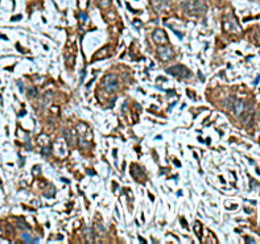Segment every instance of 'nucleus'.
Wrapping results in <instances>:
<instances>
[{
	"instance_id": "obj_1",
	"label": "nucleus",
	"mask_w": 260,
	"mask_h": 244,
	"mask_svg": "<svg viewBox=\"0 0 260 244\" xmlns=\"http://www.w3.org/2000/svg\"><path fill=\"white\" fill-rule=\"evenodd\" d=\"M103 87L107 91H115L118 90V77L115 74H108L103 78Z\"/></svg>"
},
{
	"instance_id": "obj_2",
	"label": "nucleus",
	"mask_w": 260,
	"mask_h": 244,
	"mask_svg": "<svg viewBox=\"0 0 260 244\" xmlns=\"http://www.w3.org/2000/svg\"><path fill=\"white\" fill-rule=\"evenodd\" d=\"M54 153L57 154L58 157H65V156H68V153H69V149H68V144H66V141L64 140V138H58V140L56 141V144H54Z\"/></svg>"
},
{
	"instance_id": "obj_3",
	"label": "nucleus",
	"mask_w": 260,
	"mask_h": 244,
	"mask_svg": "<svg viewBox=\"0 0 260 244\" xmlns=\"http://www.w3.org/2000/svg\"><path fill=\"white\" fill-rule=\"evenodd\" d=\"M169 74H172L174 77H181V78H189L190 77V71L187 70L186 68L181 65H177V66H173V68H170L167 70Z\"/></svg>"
},
{
	"instance_id": "obj_4",
	"label": "nucleus",
	"mask_w": 260,
	"mask_h": 244,
	"mask_svg": "<svg viewBox=\"0 0 260 244\" xmlns=\"http://www.w3.org/2000/svg\"><path fill=\"white\" fill-rule=\"evenodd\" d=\"M187 9L190 11L191 13H202L205 12V5L201 0H187Z\"/></svg>"
},
{
	"instance_id": "obj_5",
	"label": "nucleus",
	"mask_w": 260,
	"mask_h": 244,
	"mask_svg": "<svg viewBox=\"0 0 260 244\" xmlns=\"http://www.w3.org/2000/svg\"><path fill=\"white\" fill-rule=\"evenodd\" d=\"M157 52H158V58L161 61H164V62L165 61L172 59L174 57V52L169 46H160Z\"/></svg>"
},
{
	"instance_id": "obj_6",
	"label": "nucleus",
	"mask_w": 260,
	"mask_h": 244,
	"mask_svg": "<svg viewBox=\"0 0 260 244\" xmlns=\"http://www.w3.org/2000/svg\"><path fill=\"white\" fill-rule=\"evenodd\" d=\"M152 38H153L154 42L161 44V45H165V44H168V36H167V33H165L164 29H156V30L153 32Z\"/></svg>"
},
{
	"instance_id": "obj_7",
	"label": "nucleus",
	"mask_w": 260,
	"mask_h": 244,
	"mask_svg": "<svg viewBox=\"0 0 260 244\" xmlns=\"http://www.w3.org/2000/svg\"><path fill=\"white\" fill-rule=\"evenodd\" d=\"M131 174L132 177H134L135 180H141V181H145L147 178V176L144 173V170H143L140 166H137V165H132V168H131Z\"/></svg>"
},
{
	"instance_id": "obj_8",
	"label": "nucleus",
	"mask_w": 260,
	"mask_h": 244,
	"mask_svg": "<svg viewBox=\"0 0 260 244\" xmlns=\"http://www.w3.org/2000/svg\"><path fill=\"white\" fill-rule=\"evenodd\" d=\"M152 2V7L156 11H163L168 4V0H151Z\"/></svg>"
},
{
	"instance_id": "obj_9",
	"label": "nucleus",
	"mask_w": 260,
	"mask_h": 244,
	"mask_svg": "<svg viewBox=\"0 0 260 244\" xmlns=\"http://www.w3.org/2000/svg\"><path fill=\"white\" fill-rule=\"evenodd\" d=\"M244 108H246V106H244V103H243L242 101H236L235 102V104H234V112L238 116L242 115V112L244 111Z\"/></svg>"
},
{
	"instance_id": "obj_10",
	"label": "nucleus",
	"mask_w": 260,
	"mask_h": 244,
	"mask_svg": "<svg viewBox=\"0 0 260 244\" xmlns=\"http://www.w3.org/2000/svg\"><path fill=\"white\" fill-rule=\"evenodd\" d=\"M223 28H225V30H227V32H234L235 29H238V26L235 24L230 23V21H227V20L223 23Z\"/></svg>"
},
{
	"instance_id": "obj_11",
	"label": "nucleus",
	"mask_w": 260,
	"mask_h": 244,
	"mask_svg": "<svg viewBox=\"0 0 260 244\" xmlns=\"http://www.w3.org/2000/svg\"><path fill=\"white\" fill-rule=\"evenodd\" d=\"M104 57H107V49L106 48H103L102 50H99V53H97L95 55H94V59H102Z\"/></svg>"
},
{
	"instance_id": "obj_12",
	"label": "nucleus",
	"mask_w": 260,
	"mask_h": 244,
	"mask_svg": "<svg viewBox=\"0 0 260 244\" xmlns=\"http://www.w3.org/2000/svg\"><path fill=\"white\" fill-rule=\"evenodd\" d=\"M201 230H202L201 223H200V222H196V223H194V231H196V234H197V236L200 237V239H201Z\"/></svg>"
},
{
	"instance_id": "obj_13",
	"label": "nucleus",
	"mask_w": 260,
	"mask_h": 244,
	"mask_svg": "<svg viewBox=\"0 0 260 244\" xmlns=\"http://www.w3.org/2000/svg\"><path fill=\"white\" fill-rule=\"evenodd\" d=\"M110 4H111V0H99V5H101L102 8L108 7Z\"/></svg>"
},
{
	"instance_id": "obj_14",
	"label": "nucleus",
	"mask_w": 260,
	"mask_h": 244,
	"mask_svg": "<svg viewBox=\"0 0 260 244\" xmlns=\"http://www.w3.org/2000/svg\"><path fill=\"white\" fill-rule=\"evenodd\" d=\"M49 153H50V147L45 145V147H44V149H42V154H44V156H49Z\"/></svg>"
},
{
	"instance_id": "obj_15",
	"label": "nucleus",
	"mask_w": 260,
	"mask_h": 244,
	"mask_svg": "<svg viewBox=\"0 0 260 244\" xmlns=\"http://www.w3.org/2000/svg\"><path fill=\"white\" fill-rule=\"evenodd\" d=\"M79 17H81V21H83V23H86V21L88 20L87 15H85L83 12H79Z\"/></svg>"
},
{
	"instance_id": "obj_16",
	"label": "nucleus",
	"mask_w": 260,
	"mask_h": 244,
	"mask_svg": "<svg viewBox=\"0 0 260 244\" xmlns=\"http://www.w3.org/2000/svg\"><path fill=\"white\" fill-rule=\"evenodd\" d=\"M29 92H31V95H29V96H36V95H37V94H36V90H31Z\"/></svg>"
},
{
	"instance_id": "obj_17",
	"label": "nucleus",
	"mask_w": 260,
	"mask_h": 244,
	"mask_svg": "<svg viewBox=\"0 0 260 244\" xmlns=\"http://www.w3.org/2000/svg\"><path fill=\"white\" fill-rule=\"evenodd\" d=\"M19 87H20V91H21V92H23V90H24V86H23V85H21V82H19Z\"/></svg>"
},
{
	"instance_id": "obj_18",
	"label": "nucleus",
	"mask_w": 260,
	"mask_h": 244,
	"mask_svg": "<svg viewBox=\"0 0 260 244\" xmlns=\"http://www.w3.org/2000/svg\"><path fill=\"white\" fill-rule=\"evenodd\" d=\"M247 243H253V239H251V237H247Z\"/></svg>"
},
{
	"instance_id": "obj_19",
	"label": "nucleus",
	"mask_w": 260,
	"mask_h": 244,
	"mask_svg": "<svg viewBox=\"0 0 260 244\" xmlns=\"http://www.w3.org/2000/svg\"><path fill=\"white\" fill-rule=\"evenodd\" d=\"M259 119H260V115H259Z\"/></svg>"
}]
</instances>
